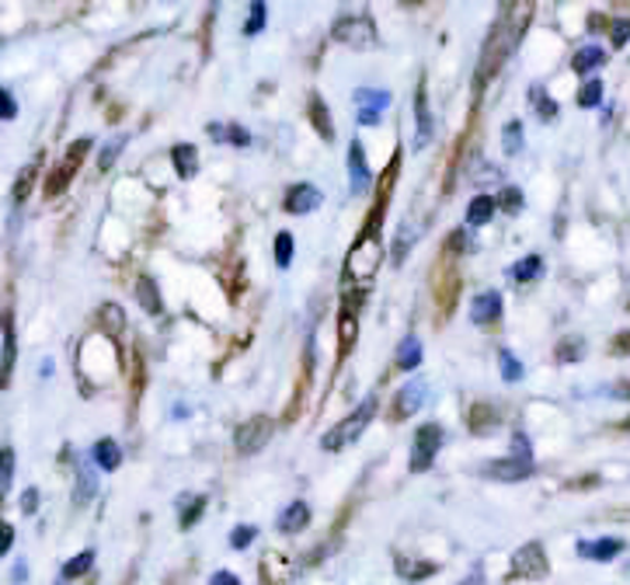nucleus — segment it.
Masks as SVG:
<instances>
[{
    "label": "nucleus",
    "instance_id": "obj_1",
    "mask_svg": "<svg viewBox=\"0 0 630 585\" xmlns=\"http://www.w3.org/2000/svg\"><path fill=\"white\" fill-rule=\"evenodd\" d=\"M516 22H513V14H505L498 18V25L492 29V35H487V46H484V56H481V70H477V85H484V80H492L502 64L509 59V53L516 49Z\"/></svg>",
    "mask_w": 630,
    "mask_h": 585
},
{
    "label": "nucleus",
    "instance_id": "obj_2",
    "mask_svg": "<svg viewBox=\"0 0 630 585\" xmlns=\"http://www.w3.org/2000/svg\"><path fill=\"white\" fill-rule=\"evenodd\" d=\"M373 412H376V394H365L362 397V405L341 421V426H335L328 436L320 439V447L328 450V453H335V450H341V447H349V442H356L359 439V432L370 426V418H373Z\"/></svg>",
    "mask_w": 630,
    "mask_h": 585
},
{
    "label": "nucleus",
    "instance_id": "obj_3",
    "mask_svg": "<svg viewBox=\"0 0 630 585\" xmlns=\"http://www.w3.org/2000/svg\"><path fill=\"white\" fill-rule=\"evenodd\" d=\"M331 35L338 38L341 46H352V49L376 46V25H373L370 14H345V18H338Z\"/></svg>",
    "mask_w": 630,
    "mask_h": 585
},
{
    "label": "nucleus",
    "instance_id": "obj_4",
    "mask_svg": "<svg viewBox=\"0 0 630 585\" xmlns=\"http://www.w3.org/2000/svg\"><path fill=\"white\" fill-rule=\"evenodd\" d=\"M352 105H356V119L359 126H380L383 112L391 109V91L387 88H356L352 94Z\"/></svg>",
    "mask_w": 630,
    "mask_h": 585
},
{
    "label": "nucleus",
    "instance_id": "obj_5",
    "mask_svg": "<svg viewBox=\"0 0 630 585\" xmlns=\"http://www.w3.org/2000/svg\"><path fill=\"white\" fill-rule=\"evenodd\" d=\"M272 418H266V415H255V418H248L244 426H237V432H234V447H237V453L240 457H255L258 450H266V442L272 439Z\"/></svg>",
    "mask_w": 630,
    "mask_h": 585
},
{
    "label": "nucleus",
    "instance_id": "obj_6",
    "mask_svg": "<svg viewBox=\"0 0 630 585\" xmlns=\"http://www.w3.org/2000/svg\"><path fill=\"white\" fill-rule=\"evenodd\" d=\"M439 447H442V429L436 426V421H425V426L412 439V471L415 474L429 471L436 453H439Z\"/></svg>",
    "mask_w": 630,
    "mask_h": 585
},
{
    "label": "nucleus",
    "instance_id": "obj_7",
    "mask_svg": "<svg viewBox=\"0 0 630 585\" xmlns=\"http://www.w3.org/2000/svg\"><path fill=\"white\" fill-rule=\"evenodd\" d=\"M533 471H537V468H533V460H522V457H502V460H492V463H484V468H481L484 477L505 481V484L533 477Z\"/></svg>",
    "mask_w": 630,
    "mask_h": 585
},
{
    "label": "nucleus",
    "instance_id": "obj_8",
    "mask_svg": "<svg viewBox=\"0 0 630 585\" xmlns=\"http://www.w3.org/2000/svg\"><path fill=\"white\" fill-rule=\"evenodd\" d=\"M547 554H543V543H522V548L513 554V572L522 575V578H543L547 575Z\"/></svg>",
    "mask_w": 630,
    "mask_h": 585
},
{
    "label": "nucleus",
    "instance_id": "obj_9",
    "mask_svg": "<svg viewBox=\"0 0 630 585\" xmlns=\"http://www.w3.org/2000/svg\"><path fill=\"white\" fill-rule=\"evenodd\" d=\"M425 397H429V383H425L421 376H412L404 387L397 391V415H415L421 405H425Z\"/></svg>",
    "mask_w": 630,
    "mask_h": 585
},
{
    "label": "nucleus",
    "instance_id": "obj_10",
    "mask_svg": "<svg viewBox=\"0 0 630 585\" xmlns=\"http://www.w3.org/2000/svg\"><path fill=\"white\" fill-rule=\"evenodd\" d=\"M317 206H320V192H317V185H311V181H296V185L286 192V213L303 216Z\"/></svg>",
    "mask_w": 630,
    "mask_h": 585
},
{
    "label": "nucleus",
    "instance_id": "obj_11",
    "mask_svg": "<svg viewBox=\"0 0 630 585\" xmlns=\"http://www.w3.org/2000/svg\"><path fill=\"white\" fill-rule=\"evenodd\" d=\"M349 181H352V195H362V192H370V168H365V154H362V144L359 139H352L349 144Z\"/></svg>",
    "mask_w": 630,
    "mask_h": 585
},
{
    "label": "nucleus",
    "instance_id": "obj_12",
    "mask_svg": "<svg viewBox=\"0 0 630 585\" xmlns=\"http://www.w3.org/2000/svg\"><path fill=\"white\" fill-rule=\"evenodd\" d=\"M471 320L474 325H495V320H502V293L495 290L477 293L471 304Z\"/></svg>",
    "mask_w": 630,
    "mask_h": 585
},
{
    "label": "nucleus",
    "instance_id": "obj_13",
    "mask_svg": "<svg viewBox=\"0 0 630 585\" xmlns=\"http://www.w3.org/2000/svg\"><path fill=\"white\" fill-rule=\"evenodd\" d=\"M275 527H279V533H286V537L307 530L311 527V506H307V502H290V506L282 509Z\"/></svg>",
    "mask_w": 630,
    "mask_h": 585
},
{
    "label": "nucleus",
    "instance_id": "obj_14",
    "mask_svg": "<svg viewBox=\"0 0 630 585\" xmlns=\"http://www.w3.org/2000/svg\"><path fill=\"white\" fill-rule=\"evenodd\" d=\"M620 551H623V540H617V537L582 540L578 543V554L582 558H593V561H614V558H620Z\"/></svg>",
    "mask_w": 630,
    "mask_h": 585
},
{
    "label": "nucleus",
    "instance_id": "obj_15",
    "mask_svg": "<svg viewBox=\"0 0 630 585\" xmlns=\"http://www.w3.org/2000/svg\"><path fill=\"white\" fill-rule=\"evenodd\" d=\"M495 210H498V199H495V195H477V199H471V206H466V227L492 224Z\"/></svg>",
    "mask_w": 630,
    "mask_h": 585
},
{
    "label": "nucleus",
    "instance_id": "obj_16",
    "mask_svg": "<svg viewBox=\"0 0 630 585\" xmlns=\"http://www.w3.org/2000/svg\"><path fill=\"white\" fill-rule=\"evenodd\" d=\"M415 112H418V136H415V150H425V147L432 144V119H429V105H425V85H418Z\"/></svg>",
    "mask_w": 630,
    "mask_h": 585
},
{
    "label": "nucleus",
    "instance_id": "obj_17",
    "mask_svg": "<svg viewBox=\"0 0 630 585\" xmlns=\"http://www.w3.org/2000/svg\"><path fill=\"white\" fill-rule=\"evenodd\" d=\"M0 338H4V352H0V383L8 387V380H11V370H14V320L4 317V331H0Z\"/></svg>",
    "mask_w": 630,
    "mask_h": 585
},
{
    "label": "nucleus",
    "instance_id": "obj_18",
    "mask_svg": "<svg viewBox=\"0 0 630 585\" xmlns=\"http://www.w3.org/2000/svg\"><path fill=\"white\" fill-rule=\"evenodd\" d=\"M91 457H94V468H101V471H115L122 463V450H119L115 439H98Z\"/></svg>",
    "mask_w": 630,
    "mask_h": 585
},
{
    "label": "nucleus",
    "instance_id": "obj_19",
    "mask_svg": "<svg viewBox=\"0 0 630 585\" xmlns=\"http://www.w3.org/2000/svg\"><path fill=\"white\" fill-rule=\"evenodd\" d=\"M136 300H139V307H144L147 314L165 311V304H160V293H157V282L150 275H139L136 279Z\"/></svg>",
    "mask_w": 630,
    "mask_h": 585
},
{
    "label": "nucleus",
    "instance_id": "obj_20",
    "mask_svg": "<svg viewBox=\"0 0 630 585\" xmlns=\"http://www.w3.org/2000/svg\"><path fill=\"white\" fill-rule=\"evenodd\" d=\"M178 509H181V516H178V522H181V530H192L195 522H199V516H202V509H206V495H185V498H178Z\"/></svg>",
    "mask_w": 630,
    "mask_h": 585
},
{
    "label": "nucleus",
    "instance_id": "obj_21",
    "mask_svg": "<svg viewBox=\"0 0 630 585\" xmlns=\"http://www.w3.org/2000/svg\"><path fill=\"white\" fill-rule=\"evenodd\" d=\"M606 64V53L599 49V46H582L578 53H575V59H572V70L575 74H593V70H599Z\"/></svg>",
    "mask_w": 630,
    "mask_h": 585
},
{
    "label": "nucleus",
    "instance_id": "obj_22",
    "mask_svg": "<svg viewBox=\"0 0 630 585\" xmlns=\"http://www.w3.org/2000/svg\"><path fill=\"white\" fill-rule=\"evenodd\" d=\"M171 154H175V168H178L181 178H195L199 175V150L192 144H178Z\"/></svg>",
    "mask_w": 630,
    "mask_h": 585
},
{
    "label": "nucleus",
    "instance_id": "obj_23",
    "mask_svg": "<svg viewBox=\"0 0 630 585\" xmlns=\"http://www.w3.org/2000/svg\"><path fill=\"white\" fill-rule=\"evenodd\" d=\"M397 367L401 370H408V373H415L418 367H421V341L415 338V335H408L401 341V349H397Z\"/></svg>",
    "mask_w": 630,
    "mask_h": 585
},
{
    "label": "nucleus",
    "instance_id": "obj_24",
    "mask_svg": "<svg viewBox=\"0 0 630 585\" xmlns=\"http://www.w3.org/2000/svg\"><path fill=\"white\" fill-rule=\"evenodd\" d=\"M543 275V258L540 255H526L522 261H516V266L509 269V279L516 282H533Z\"/></svg>",
    "mask_w": 630,
    "mask_h": 585
},
{
    "label": "nucleus",
    "instance_id": "obj_25",
    "mask_svg": "<svg viewBox=\"0 0 630 585\" xmlns=\"http://www.w3.org/2000/svg\"><path fill=\"white\" fill-rule=\"evenodd\" d=\"M311 119H314V126H317V133H320L324 144H331V139H335V126H331L328 105H324L320 98H314V102H311Z\"/></svg>",
    "mask_w": 630,
    "mask_h": 585
},
{
    "label": "nucleus",
    "instance_id": "obj_26",
    "mask_svg": "<svg viewBox=\"0 0 630 585\" xmlns=\"http://www.w3.org/2000/svg\"><path fill=\"white\" fill-rule=\"evenodd\" d=\"M91 564H94V551H80V554H74L70 561H64V578L70 582V578H80V575H88L91 572Z\"/></svg>",
    "mask_w": 630,
    "mask_h": 585
},
{
    "label": "nucleus",
    "instance_id": "obj_27",
    "mask_svg": "<svg viewBox=\"0 0 630 585\" xmlns=\"http://www.w3.org/2000/svg\"><path fill=\"white\" fill-rule=\"evenodd\" d=\"M522 123L519 119H513V123H505V133H502V150L509 154V157H516V154H522Z\"/></svg>",
    "mask_w": 630,
    "mask_h": 585
},
{
    "label": "nucleus",
    "instance_id": "obj_28",
    "mask_svg": "<svg viewBox=\"0 0 630 585\" xmlns=\"http://www.w3.org/2000/svg\"><path fill=\"white\" fill-rule=\"evenodd\" d=\"M293 251H296L293 234H290V230H279V234H275V266H279V269H290V266H293Z\"/></svg>",
    "mask_w": 630,
    "mask_h": 585
},
{
    "label": "nucleus",
    "instance_id": "obj_29",
    "mask_svg": "<svg viewBox=\"0 0 630 585\" xmlns=\"http://www.w3.org/2000/svg\"><path fill=\"white\" fill-rule=\"evenodd\" d=\"M94 492H98V474L91 468H80V474H77V506H85Z\"/></svg>",
    "mask_w": 630,
    "mask_h": 585
},
{
    "label": "nucleus",
    "instance_id": "obj_30",
    "mask_svg": "<svg viewBox=\"0 0 630 585\" xmlns=\"http://www.w3.org/2000/svg\"><path fill=\"white\" fill-rule=\"evenodd\" d=\"M599 102H603V80H599V77L585 80L582 91H578V105H582V109H596Z\"/></svg>",
    "mask_w": 630,
    "mask_h": 585
},
{
    "label": "nucleus",
    "instance_id": "obj_31",
    "mask_svg": "<svg viewBox=\"0 0 630 585\" xmlns=\"http://www.w3.org/2000/svg\"><path fill=\"white\" fill-rule=\"evenodd\" d=\"M266 22H269V8L261 4V0H255V4H251V18L244 22V35H258L261 29H266Z\"/></svg>",
    "mask_w": 630,
    "mask_h": 585
},
{
    "label": "nucleus",
    "instance_id": "obj_32",
    "mask_svg": "<svg viewBox=\"0 0 630 585\" xmlns=\"http://www.w3.org/2000/svg\"><path fill=\"white\" fill-rule=\"evenodd\" d=\"M498 362H502V380H509V383L522 380V362H519L509 349L498 352Z\"/></svg>",
    "mask_w": 630,
    "mask_h": 585
},
{
    "label": "nucleus",
    "instance_id": "obj_33",
    "mask_svg": "<svg viewBox=\"0 0 630 585\" xmlns=\"http://www.w3.org/2000/svg\"><path fill=\"white\" fill-rule=\"evenodd\" d=\"M11 477H14V450L4 447V453H0V492H11Z\"/></svg>",
    "mask_w": 630,
    "mask_h": 585
},
{
    "label": "nucleus",
    "instance_id": "obj_34",
    "mask_svg": "<svg viewBox=\"0 0 630 585\" xmlns=\"http://www.w3.org/2000/svg\"><path fill=\"white\" fill-rule=\"evenodd\" d=\"M522 203H526V199H522V192L516 189V185H509V189H502V195H498V210H505V213H519L522 210Z\"/></svg>",
    "mask_w": 630,
    "mask_h": 585
},
{
    "label": "nucleus",
    "instance_id": "obj_35",
    "mask_svg": "<svg viewBox=\"0 0 630 585\" xmlns=\"http://www.w3.org/2000/svg\"><path fill=\"white\" fill-rule=\"evenodd\" d=\"M32 181H35V165L22 168V175H18V185H14V203H25L29 192H32Z\"/></svg>",
    "mask_w": 630,
    "mask_h": 585
},
{
    "label": "nucleus",
    "instance_id": "obj_36",
    "mask_svg": "<svg viewBox=\"0 0 630 585\" xmlns=\"http://www.w3.org/2000/svg\"><path fill=\"white\" fill-rule=\"evenodd\" d=\"M609 43H614L617 49H623L630 43V18H617V22L609 25Z\"/></svg>",
    "mask_w": 630,
    "mask_h": 585
},
{
    "label": "nucleus",
    "instance_id": "obj_37",
    "mask_svg": "<svg viewBox=\"0 0 630 585\" xmlns=\"http://www.w3.org/2000/svg\"><path fill=\"white\" fill-rule=\"evenodd\" d=\"M582 346H585L582 338H564L561 346H558V359H561V362H567V359L578 362V359L585 356V352H582Z\"/></svg>",
    "mask_w": 630,
    "mask_h": 585
},
{
    "label": "nucleus",
    "instance_id": "obj_38",
    "mask_svg": "<svg viewBox=\"0 0 630 585\" xmlns=\"http://www.w3.org/2000/svg\"><path fill=\"white\" fill-rule=\"evenodd\" d=\"M122 147H126V136H115V139H112V144H109L105 150H101V160H98V168H101V171H109V168L115 165V157H119V150H122Z\"/></svg>",
    "mask_w": 630,
    "mask_h": 585
},
{
    "label": "nucleus",
    "instance_id": "obj_39",
    "mask_svg": "<svg viewBox=\"0 0 630 585\" xmlns=\"http://www.w3.org/2000/svg\"><path fill=\"white\" fill-rule=\"evenodd\" d=\"M255 537H258L255 527H234V530H230V548H234V551L251 548V540H255Z\"/></svg>",
    "mask_w": 630,
    "mask_h": 585
},
{
    "label": "nucleus",
    "instance_id": "obj_40",
    "mask_svg": "<svg viewBox=\"0 0 630 585\" xmlns=\"http://www.w3.org/2000/svg\"><path fill=\"white\" fill-rule=\"evenodd\" d=\"M74 175V165H67V168H59V171H53V178H49V195H59V192H64L67 189V178Z\"/></svg>",
    "mask_w": 630,
    "mask_h": 585
},
{
    "label": "nucleus",
    "instance_id": "obj_41",
    "mask_svg": "<svg viewBox=\"0 0 630 585\" xmlns=\"http://www.w3.org/2000/svg\"><path fill=\"white\" fill-rule=\"evenodd\" d=\"M14 115H18V102H14V94L4 88V91H0V119H4V123H11Z\"/></svg>",
    "mask_w": 630,
    "mask_h": 585
},
{
    "label": "nucleus",
    "instance_id": "obj_42",
    "mask_svg": "<svg viewBox=\"0 0 630 585\" xmlns=\"http://www.w3.org/2000/svg\"><path fill=\"white\" fill-rule=\"evenodd\" d=\"M101 317H105V328H109L112 335L122 328V311H119L115 304H105V307H101Z\"/></svg>",
    "mask_w": 630,
    "mask_h": 585
},
{
    "label": "nucleus",
    "instance_id": "obj_43",
    "mask_svg": "<svg viewBox=\"0 0 630 585\" xmlns=\"http://www.w3.org/2000/svg\"><path fill=\"white\" fill-rule=\"evenodd\" d=\"M537 115H540V119H547V123H554V119H558V105L551 102V98L543 94V102H537Z\"/></svg>",
    "mask_w": 630,
    "mask_h": 585
},
{
    "label": "nucleus",
    "instance_id": "obj_44",
    "mask_svg": "<svg viewBox=\"0 0 630 585\" xmlns=\"http://www.w3.org/2000/svg\"><path fill=\"white\" fill-rule=\"evenodd\" d=\"M227 139H230V144H237V147H248V144H251V133H248V130H240V126H230Z\"/></svg>",
    "mask_w": 630,
    "mask_h": 585
},
{
    "label": "nucleus",
    "instance_id": "obj_45",
    "mask_svg": "<svg viewBox=\"0 0 630 585\" xmlns=\"http://www.w3.org/2000/svg\"><path fill=\"white\" fill-rule=\"evenodd\" d=\"M35 509H38V492L29 488V492L22 495V513H25V516H35Z\"/></svg>",
    "mask_w": 630,
    "mask_h": 585
},
{
    "label": "nucleus",
    "instance_id": "obj_46",
    "mask_svg": "<svg viewBox=\"0 0 630 585\" xmlns=\"http://www.w3.org/2000/svg\"><path fill=\"white\" fill-rule=\"evenodd\" d=\"M210 585H240V578L234 572H227V569H220V572H213Z\"/></svg>",
    "mask_w": 630,
    "mask_h": 585
},
{
    "label": "nucleus",
    "instance_id": "obj_47",
    "mask_svg": "<svg viewBox=\"0 0 630 585\" xmlns=\"http://www.w3.org/2000/svg\"><path fill=\"white\" fill-rule=\"evenodd\" d=\"M11 543H14V527H11V522H4V527H0V554H8Z\"/></svg>",
    "mask_w": 630,
    "mask_h": 585
},
{
    "label": "nucleus",
    "instance_id": "obj_48",
    "mask_svg": "<svg viewBox=\"0 0 630 585\" xmlns=\"http://www.w3.org/2000/svg\"><path fill=\"white\" fill-rule=\"evenodd\" d=\"M513 450H516V457H522V460H533V457H530V442H526L522 432L513 436Z\"/></svg>",
    "mask_w": 630,
    "mask_h": 585
},
{
    "label": "nucleus",
    "instance_id": "obj_49",
    "mask_svg": "<svg viewBox=\"0 0 630 585\" xmlns=\"http://www.w3.org/2000/svg\"><path fill=\"white\" fill-rule=\"evenodd\" d=\"M88 150H91V139H88V136H85V139H77V144L70 147V165H77V160L85 157Z\"/></svg>",
    "mask_w": 630,
    "mask_h": 585
},
{
    "label": "nucleus",
    "instance_id": "obj_50",
    "mask_svg": "<svg viewBox=\"0 0 630 585\" xmlns=\"http://www.w3.org/2000/svg\"><path fill=\"white\" fill-rule=\"evenodd\" d=\"M466 237H471L466 230H453V248H460V251H466V248H471V240H466Z\"/></svg>",
    "mask_w": 630,
    "mask_h": 585
},
{
    "label": "nucleus",
    "instance_id": "obj_51",
    "mask_svg": "<svg viewBox=\"0 0 630 585\" xmlns=\"http://www.w3.org/2000/svg\"><path fill=\"white\" fill-rule=\"evenodd\" d=\"M14 578H18V582H25V561H18V569H14Z\"/></svg>",
    "mask_w": 630,
    "mask_h": 585
},
{
    "label": "nucleus",
    "instance_id": "obj_52",
    "mask_svg": "<svg viewBox=\"0 0 630 585\" xmlns=\"http://www.w3.org/2000/svg\"><path fill=\"white\" fill-rule=\"evenodd\" d=\"M463 585H484V582H481V578H477V575H474V578H471V582H463Z\"/></svg>",
    "mask_w": 630,
    "mask_h": 585
}]
</instances>
